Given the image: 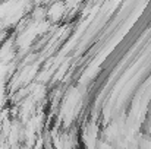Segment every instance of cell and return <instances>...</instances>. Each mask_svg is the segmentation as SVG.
I'll use <instances>...</instances> for the list:
<instances>
[{
	"label": "cell",
	"instance_id": "6da1fadb",
	"mask_svg": "<svg viewBox=\"0 0 151 149\" xmlns=\"http://www.w3.org/2000/svg\"><path fill=\"white\" fill-rule=\"evenodd\" d=\"M65 13V4L62 1H56L51 4V7L47 10V16L50 18L51 21H59Z\"/></svg>",
	"mask_w": 151,
	"mask_h": 149
},
{
	"label": "cell",
	"instance_id": "7a4b0ae2",
	"mask_svg": "<svg viewBox=\"0 0 151 149\" xmlns=\"http://www.w3.org/2000/svg\"><path fill=\"white\" fill-rule=\"evenodd\" d=\"M47 15V10H46V7H35V10L32 12V18L37 21V22H40V21H43V18Z\"/></svg>",
	"mask_w": 151,
	"mask_h": 149
}]
</instances>
